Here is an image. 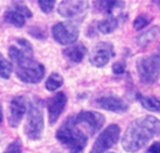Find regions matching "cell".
I'll return each instance as SVG.
<instances>
[{
    "mask_svg": "<svg viewBox=\"0 0 160 153\" xmlns=\"http://www.w3.org/2000/svg\"><path fill=\"white\" fill-rule=\"evenodd\" d=\"M8 55L11 63L14 64L17 78L27 84H36L43 79L45 67L43 64L34 60L33 46L24 38L16 39L10 45Z\"/></svg>",
    "mask_w": 160,
    "mask_h": 153,
    "instance_id": "6da1fadb",
    "label": "cell"
},
{
    "mask_svg": "<svg viewBox=\"0 0 160 153\" xmlns=\"http://www.w3.org/2000/svg\"><path fill=\"white\" fill-rule=\"evenodd\" d=\"M159 135L160 120L153 115H144L136 118L128 126L123 134L121 144L126 152L135 153Z\"/></svg>",
    "mask_w": 160,
    "mask_h": 153,
    "instance_id": "7a4b0ae2",
    "label": "cell"
},
{
    "mask_svg": "<svg viewBox=\"0 0 160 153\" xmlns=\"http://www.w3.org/2000/svg\"><path fill=\"white\" fill-rule=\"evenodd\" d=\"M56 139L71 153H80L88 142V135L75 122L74 116L68 117L56 131Z\"/></svg>",
    "mask_w": 160,
    "mask_h": 153,
    "instance_id": "3957f363",
    "label": "cell"
},
{
    "mask_svg": "<svg viewBox=\"0 0 160 153\" xmlns=\"http://www.w3.org/2000/svg\"><path fill=\"white\" fill-rule=\"evenodd\" d=\"M44 131V115L43 106L38 100L30 102L26 123L24 126V133L30 140L36 141L41 139Z\"/></svg>",
    "mask_w": 160,
    "mask_h": 153,
    "instance_id": "277c9868",
    "label": "cell"
},
{
    "mask_svg": "<svg viewBox=\"0 0 160 153\" xmlns=\"http://www.w3.org/2000/svg\"><path fill=\"white\" fill-rule=\"evenodd\" d=\"M136 69L140 81L144 84H153L160 75V55L152 54L139 58Z\"/></svg>",
    "mask_w": 160,
    "mask_h": 153,
    "instance_id": "5b68a950",
    "label": "cell"
},
{
    "mask_svg": "<svg viewBox=\"0 0 160 153\" xmlns=\"http://www.w3.org/2000/svg\"><path fill=\"white\" fill-rule=\"evenodd\" d=\"M120 128L117 124H110L100 133L89 153H105L119 140Z\"/></svg>",
    "mask_w": 160,
    "mask_h": 153,
    "instance_id": "8992f818",
    "label": "cell"
},
{
    "mask_svg": "<svg viewBox=\"0 0 160 153\" xmlns=\"http://www.w3.org/2000/svg\"><path fill=\"white\" fill-rule=\"evenodd\" d=\"M74 119L79 126L85 128V132L90 136L97 133L105 123L104 115L96 111L82 110L74 116Z\"/></svg>",
    "mask_w": 160,
    "mask_h": 153,
    "instance_id": "52a82bcc",
    "label": "cell"
},
{
    "mask_svg": "<svg viewBox=\"0 0 160 153\" xmlns=\"http://www.w3.org/2000/svg\"><path fill=\"white\" fill-rule=\"evenodd\" d=\"M32 17V12L24 2H13L12 7L5 11L4 21L16 28H21L25 25L26 20Z\"/></svg>",
    "mask_w": 160,
    "mask_h": 153,
    "instance_id": "ba28073f",
    "label": "cell"
},
{
    "mask_svg": "<svg viewBox=\"0 0 160 153\" xmlns=\"http://www.w3.org/2000/svg\"><path fill=\"white\" fill-rule=\"evenodd\" d=\"M52 36L61 45H71L77 41L79 29L72 22H58L52 27Z\"/></svg>",
    "mask_w": 160,
    "mask_h": 153,
    "instance_id": "9c48e42d",
    "label": "cell"
},
{
    "mask_svg": "<svg viewBox=\"0 0 160 153\" xmlns=\"http://www.w3.org/2000/svg\"><path fill=\"white\" fill-rule=\"evenodd\" d=\"M115 51L114 46L110 42H99L93 47V49L90 52L89 61L93 66L101 68L104 67L110 59L114 57Z\"/></svg>",
    "mask_w": 160,
    "mask_h": 153,
    "instance_id": "30bf717a",
    "label": "cell"
},
{
    "mask_svg": "<svg viewBox=\"0 0 160 153\" xmlns=\"http://www.w3.org/2000/svg\"><path fill=\"white\" fill-rule=\"evenodd\" d=\"M27 110L26 100L23 96H16L10 101L8 109V124L12 128H17L21 123Z\"/></svg>",
    "mask_w": 160,
    "mask_h": 153,
    "instance_id": "8fae6325",
    "label": "cell"
},
{
    "mask_svg": "<svg viewBox=\"0 0 160 153\" xmlns=\"http://www.w3.org/2000/svg\"><path fill=\"white\" fill-rule=\"evenodd\" d=\"M67 104V96L64 92H57L47 102L48 120L50 125H54L61 116Z\"/></svg>",
    "mask_w": 160,
    "mask_h": 153,
    "instance_id": "7c38bea8",
    "label": "cell"
},
{
    "mask_svg": "<svg viewBox=\"0 0 160 153\" xmlns=\"http://www.w3.org/2000/svg\"><path fill=\"white\" fill-rule=\"evenodd\" d=\"M89 7L87 1L81 0H65L58 4L57 11L62 17L71 18L82 14Z\"/></svg>",
    "mask_w": 160,
    "mask_h": 153,
    "instance_id": "4fadbf2b",
    "label": "cell"
},
{
    "mask_svg": "<svg viewBox=\"0 0 160 153\" xmlns=\"http://www.w3.org/2000/svg\"><path fill=\"white\" fill-rule=\"evenodd\" d=\"M96 105L101 109L107 110L114 113H123L128 110V104L125 102L122 98L116 95H108L99 97L95 101Z\"/></svg>",
    "mask_w": 160,
    "mask_h": 153,
    "instance_id": "5bb4252c",
    "label": "cell"
},
{
    "mask_svg": "<svg viewBox=\"0 0 160 153\" xmlns=\"http://www.w3.org/2000/svg\"><path fill=\"white\" fill-rule=\"evenodd\" d=\"M87 54V48L82 43L73 44L71 46H68L63 50V55L67 58L70 62L80 63Z\"/></svg>",
    "mask_w": 160,
    "mask_h": 153,
    "instance_id": "9a60e30c",
    "label": "cell"
},
{
    "mask_svg": "<svg viewBox=\"0 0 160 153\" xmlns=\"http://www.w3.org/2000/svg\"><path fill=\"white\" fill-rule=\"evenodd\" d=\"M119 26V18L114 15H107L106 18L97 22V29L102 34H110Z\"/></svg>",
    "mask_w": 160,
    "mask_h": 153,
    "instance_id": "2e32d148",
    "label": "cell"
},
{
    "mask_svg": "<svg viewBox=\"0 0 160 153\" xmlns=\"http://www.w3.org/2000/svg\"><path fill=\"white\" fill-rule=\"evenodd\" d=\"M136 98L141 106L144 107L145 109L151 112L160 113V99H158V98L144 96L142 94H137Z\"/></svg>",
    "mask_w": 160,
    "mask_h": 153,
    "instance_id": "e0dca14e",
    "label": "cell"
},
{
    "mask_svg": "<svg viewBox=\"0 0 160 153\" xmlns=\"http://www.w3.org/2000/svg\"><path fill=\"white\" fill-rule=\"evenodd\" d=\"M160 34V28L157 26H154L152 28L148 29L147 31L141 33L137 38V43L140 46H146L151 42H153Z\"/></svg>",
    "mask_w": 160,
    "mask_h": 153,
    "instance_id": "ac0fdd59",
    "label": "cell"
},
{
    "mask_svg": "<svg viewBox=\"0 0 160 153\" xmlns=\"http://www.w3.org/2000/svg\"><path fill=\"white\" fill-rule=\"evenodd\" d=\"M99 11L106 13L107 15H113V11L116 9L122 8L124 2L121 1H98L95 3Z\"/></svg>",
    "mask_w": 160,
    "mask_h": 153,
    "instance_id": "d6986e66",
    "label": "cell"
},
{
    "mask_svg": "<svg viewBox=\"0 0 160 153\" xmlns=\"http://www.w3.org/2000/svg\"><path fill=\"white\" fill-rule=\"evenodd\" d=\"M64 83V79L63 77L60 75L57 72H53L48 76V78L46 79V82H45V87L46 89L50 92L56 91L58 88H60Z\"/></svg>",
    "mask_w": 160,
    "mask_h": 153,
    "instance_id": "ffe728a7",
    "label": "cell"
},
{
    "mask_svg": "<svg viewBox=\"0 0 160 153\" xmlns=\"http://www.w3.org/2000/svg\"><path fill=\"white\" fill-rule=\"evenodd\" d=\"M13 70V64L11 61L5 58L1 53H0V77L3 79H8L11 76Z\"/></svg>",
    "mask_w": 160,
    "mask_h": 153,
    "instance_id": "44dd1931",
    "label": "cell"
},
{
    "mask_svg": "<svg viewBox=\"0 0 160 153\" xmlns=\"http://www.w3.org/2000/svg\"><path fill=\"white\" fill-rule=\"evenodd\" d=\"M152 21V18L150 17L148 14H140L133 21V27L135 30H142L143 28L146 27L150 22Z\"/></svg>",
    "mask_w": 160,
    "mask_h": 153,
    "instance_id": "7402d4cb",
    "label": "cell"
},
{
    "mask_svg": "<svg viewBox=\"0 0 160 153\" xmlns=\"http://www.w3.org/2000/svg\"><path fill=\"white\" fill-rule=\"evenodd\" d=\"M3 153H22V143L19 139H16L9 143Z\"/></svg>",
    "mask_w": 160,
    "mask_h": 153,
    "instance_id": "603a6c76",
    "label": "cell"
},
{
    "mask_svg": "<svg viewBox=\"0 0 160 153\" xmlns=\"http://www.w3.org/2000/svg\"><path fill=\"white\" fill-rule=\"evenodd\" d=\"M55 1H51V0H41L38 1V5L41 9V11L44 13H50L55 6Z\"/></svg>",
    "mask_w": 160,
    "mask_h": 153,
    "instance_id": "cb8c5ba5",
    "label": "cell"
},
{
    "mask_svg": "<svg viewBox=\"0 0 160 153\" xmlns=\"http://www.w3.org/2000/svg\"><path fill=\"white\" fill-rule=\"evenodd\" d=\"M33 37L37 38V39H44L46 38V32L43 30L42 28H40L39 26H34L30 28V32H29Z\"/></svg>",
    "mask_w": 160,
    "mask_h": 153,
    "instance_id": "d4e9b609",
    "label": "cell"
},
{
    "mask_svg": "<svg viewBox=\"0 0 160 153\" xmlns=\"http://www.w3.org/2000/svg\"><path fill=\"white\" fill-rule=\"evenodd\" d=\"M126 70V64L124 61H117L112 65V71L115 74H123Z\"/></svg>",
    "mask_w": 160,
    "mask_h": 153,
    "instance_id": "484cf974",
    "label": "cell"
},
{
    "mask_svg": "<svg viewBox=\"0 0 160 153\" xmlns=\"http://www.w3.org/2000/svg\"><path fill=\"white\" fill-rule=\"evenodd\" d=\"M146 153H160V142L159 141L153 142L152 144L147 148Z\"/></svg>",
    "mask_w": 160,
    "mask_h": 153,
    "instance_id": "4316f807",
    "label": "cell"
},
{
    "mask_svg": "<svg viewBox=\"0 0 160 153\" xmlns=\"http://www.w3.org/2000/svg\"><path fill=\"white\" fill-rule=\"evenodd\" d=\"M3 121V115H2V112H1V109H0V124L2 123Z\"/></svg>",
    "mask_w": 160,
    "mask_h": 153,
    "instance_id": "83f0119b",
    "label": "cell"
},
{
    "mask_svg": "<svg viewBox=\"0 0 160 153\" xmlns=\"http://www.w3.org/2000/svg\"><path fill=\"white\" fill-rule=\"evenodd\" d=\"M155 3H156V4H157V5H158V6L160 7V1H157V2H155Z\"/></svg>",
    "mask_w": 160,
    "mask_h": 153,
    "instance_id": "f1b7e54d",
    "label": "cell"
},
{
    "mask_svg": "<svg viewBox=\"0 0 160 153\" xmlns=\"http://www.w3.org/2000/svg\"><path fill=\"white\" fill-rule=\"evenodd\" d=\"M108 153H114V152H108Z\"/></svg>",
    "mask_w": 160,
    "mask_h": 153,
    "instance_id": "f546056e",
    "label": "cell"
}]
</instances>
